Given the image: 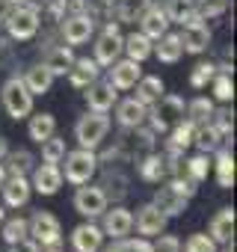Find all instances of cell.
I'll return each instance as SVG.
<instances>
[{
	"label": "cell",
	"instance_id": "6da1fadb",
	"mask_svg": "<svg viewBox=\"0 0 237 252\" xmlns=\"http://www.w3.org/2000/svg\"><path fill=\"white\" fill-rule=\"evenodd\" d=\"M196 196V184L184 175H175V178H169V184H163L157 193H154V205L160 208V214H166V217H178V214H184L187 211V205H190V199Z\"/></svg>",
	"mask_w": 237,
	"mask_h": 252
},
{
	"label": "cell",
	"instance_id": "7a4b0ae2",
	"mask_svg": "<svg viewBox=\"0 0 237 252\" xmlns=\"http://www.w3.org/2000/svg\"><path fill=\"white\" fill-rule=\"evenodd\" d=\"M39 6H33L30 0L27 3H15L9 12L0 15V27H6L9 39L15 42H30L36 33H39Z\"/></svg>",
	"mask_w": 237,
	"mask_h": 252
},
{
	"label": "cell",
	"instance_id": "3957f363",
	"mask_svg": "<svg viewBox=\"0 0 237 252\" xmlns=\"http://www.w3.org/2000/svg\"><path fill=\"white\" fill-rule=\"evenodd\" d=\"M62 163H65V166H59L62 169V181L80 187V184H89L95 178L101 160H98V155L92 149H77V152H65Z\"/></svg>",
	"mask_w": 237,
	"mask_h": 252
},
{
	"label": "cell",
	"instance_id": "277c9868",
	"mask_svg": "<svg viewBox=\"0 0 237 252\" xmlns=\"http://www.w3.org/2000/svg\"><path fill=\"white\" fill-rule=\"evenodd\" d=\"M110 134V116L107 113H98V110H89L86 116H80V122L74 125V137L80 143V149H98Z\"/></svg>",
	"mask_w": 237,
	"mask_h": 252
},
{
	"label": "cell",
	"instance_id": "5b68a950",
	"mask_svg": "<svg viewBox=\"0 0 237 252\" xmlns=\"http://www.w3.org/2000/svg\"><path fill=\"white\" fill-rule=\"evenodd\" d=\"M0 101H3V110L9 119H27L33 113V95L24 86V77H9L0 89Z\"/></svg>",
	"mask_w": 237,
	"mask_h": 252
},
{
	"label": "cell",
	"instance_id": "8992f818",
	"mask_svg": "<svg viewBox=\"0 0 237 252\" xmlns=\"http://www.w3.org/2000/svg\"><path fill=\"white\" fill-rule=\"evenodd\" d=\"M27 234L39 243V246H51V243H59L62 240V225L54 214L48 211H36L30 220H27Z\"/></svg>",
	"mask_w": 237,
	"mask_h": 252
},
{
	"label": "cell",
	"instance_id": "52a82bcc",
	"mask_svg": "<svg viewBox=\"0 0 237 252\" xmlns=\"http://www.w3.org/2000/svg\"><path fill=\"white\" fill-rule=\"evenodd\" d=\"M122 39L125 36H122V30H118V24L116 21H107L104 33L95 42V63L98 65H113L118 60V54H122Z\"/></svg>",
	"mask_w": 237,
	"mask_h": 252
},
{
	"label": "cell",
	"instance_id": "ba28073f",
	"mask_svg": "<svg viewBox=\"0 0 237 252\" xmlns=\"http://www.w3.org/2000/svg\"><path fill=\"white\" fill-rule=\"evenodd\" d=\"M74 211L80 214V217H86V220H95V217H101L104 211H107V196H104V190L101 187H86V184H80L77 187V193H74Z\"/></svg>",
	"mask_w": 237,
	"mask_h": 252
},
{
	"label": "cell",
	"instance_id": "9c48e42d",
	"mask_svg": "<svg viewBox=\"0 0 237 252\" xmlns=\"http://www.w3.org/2000/svg\"><path fill=\"white\" fill-rule=\"evenodd\" d=\"M101 217H104L101 231H104V237H110V240H116V237H128V234L134 231V214H131L128 208H122V205L107 208Z\"/></svg>",
	"mask_w": 237,
	"mask_h": 252
},
{
	"label": "cell",
	"instance_id": "30bf717a",
	"mask_svg": "<svg viewBox=\"0 0 237 252\" xmlns=\"http://www.w3.org/2000/svg\"><path fill=\"white\" fill-rule=\"evenodd\" d=\"M92 33H95V18L89 12H77V15L62 18V39L68 45H83V42H89Z\"/></svg>",
	"mask_w": 237,
	"mask_h": 252
},
{
	"label": "cell",
	"instance_id": "8fae6325",
	"mask_svg": "<svg viewBox=\"0 0 237 252\" xmlns=\"http://www.w3.org/2000/svg\"><path fill=\"white\" fill-rule=\"evenodd\" d=\"M166 222H169V217L160 214V208L154 202H146L134 217V225H137V231L143 237H157L160 231H166Z\"/></svg>",
	"mask_w": 237,
	"mask_h": 252
},
{
	"label": "cell",
	"instance_id": "7c38bea8",
	"mask_svg": "<svg viewBox=\"0 0 237 252\" xmlns=\"http://www.w3.org/2000/svg\"><path fill=\"white\" fill-rule=\"evenodd\" d=\"M116 101H118V89L110 80H95V83L86 86V104H89V110L110 113Z\"/></svg>",
	"mask_w": 237,
	"mask_h": 252
},
{
	"label": "cell",
	"instance_id": "4fadbf2b",
	"mask_svg": "<svg viewBox=\"0 0 237 252\" xmlns=\"http://www.w3.org/2000/svg\"><path fill=\"white\" fill-rule=\"evenodd\" d=\"M30 187L42 196H54L59 187H62V169L59 163H42V166H33V181Z\"/></svg>",
	"mask_w": 237,
	"mask_h": 252
},
{
	"label": "cell",
	"instance_id": "5bb4252c",
	"mask_svg": "<svg viewBox=\"0 0 237 252\" xmlns=\"http://www.w3.org/2000/svg\"><path fill=\"white\" fill-rule=\"evenodd\" d=\"M0 193H3V205L6 208H21V205L30 202L33 187H30L27 175H6V181L0 184Z\"/></svg>",
	"mask_w": 237,
	"mask_h": 252
},
{
	"label": "cell",
	"instance_id": "9a60e30c",
	"mask_svg": "<svg viewBox=\"0 0 237 252\" xmlns=\"http://www.w3.org/2000/svg\"><path fill=\"white\" fill-rule=\"evenodd\" d=\"M71 246L74 252H98L104 246V231L101 225L95 222H80L74 231H71Z\"/></svg>",
	"mask_w": 237,
	"mask_h": 252
},
{
	"label": "cell",
	"instance_id": "2e32d148",
	"mask_svg": "<svg viewBox=\"0 0 237 252\" xmlns=\"http://www.w3.org/2000/svg\"><path fill=\"white\" fill-rule=\"evenodd\" d=\"M107 68H110V83L116 89H134V83L143 77V68L137 60H116Z\"/></svg>",
	"mask_w": 237,
	"mask_h": 252
},
{
	"label": "cell",
	"instance_id": "e0dca14e",
	"mask_svg": "<svg viewBox=\"0 0 237 252\" xmlns=\"http://www.w3.org/2000/svg\"><path fill=\"white\" fill-rule=\"evenodd\" d=\"M116 122L122 125V128H140L146 125V116H148V107L140 104L137 98H125V101H116Z\"/></svg>",
	"mask_w": 237,
	"mask_h": 252
},
{
	"label": "cell",
	"instance_id": "ac0fdd59",
	"mask_svg": "<svg viewBox=\"0 0 237 252\" xmlns=\"http://www.w3.org/2000/svg\"><path fill=\"white\" fill-rule=\"evenodd\" d=\"M68 74V83L74 86V89H86L89 83H95L98 80V74H101V65L95 63V60H89V57H74V63H71V68L65 71Z\"/></svg>",
	"mask_w": 237,
	"mask_h": 252
},
{
	"label": "cell",
	"instance_id": "d6986e66",
	"mask_svg": "<svg viewBox=\"0 0 237 252\" xmlns=\"http://www.w3.org/2000/svg\"><path fill=\"white\" fill-rule=\"evenodd\" d=\"M181 36V45H184V54H205L207 45H210V30L205 21L199 24H184V33Z\"/></svg>",
	"mask_w": 237,
	"mask_h": 252
},
{
	"label": "cell",
	"instance_id": "ffe728a7",
	"mask_svg": "<svg viewBox=\"0 0 237 252\" xmlns=\"http://www.w3.org/2000/svg\"><path fill=\"white\" fill-rule=\"evenodd\" d=\"M210 169H213L216 184H219L222 190H231V187H234V155H231V149L219 146V149H216V158L210 160Z\"/></svg>",
	"mask_w": 237,
	"mask_h": 252
},
{
	"label": "cell",
	"instance_id": "44dd1931",
	"mask_svg": "<svg viewBox=\"0 0 237 252\" xmlns=\"http://www.w3.org/2000/svg\"><path fill=\"white\" fill-rule=\"evenodd\" d=\"M169 24H172V21L166 18L163 6H148V9L140 15V27H143L140 33H146L151 42H154V39H160V36L169 30Z\"/></svg>",
	"mask_w": 237,
	"mask_h": 252
},
{
	"label": "cell",
	"instance_id": "7402d4cb",
	"mask_svg": "<svg viewBox=\"0 0 237 252\" xmlns=\"http://www.w3.org/2000/svg\"><path fill=\"white\" fill-rule=\"evenodd\" d=\"M207 234H210L219 246L228 243V240H234V208H219V211L213 214V220H210Z\"/></svg>",
	"mask_w": 237,
	"mask_h": 252
},
{
	"label": "cell",
	"instance_id": "603a6c76",
	"mask_svg": "<svg viewBox=\"0 0 237 252\" xmlns=\"http://www.w3.org/2000/svg\"><path fill=\"white\" fill-rule=\"evenodd\" d=\"M157 45H154V57L160 60V63H166V65H172V63H178L181 60V54H184V45H181V36L178 33H163L160 39H154Z\"/></svg>",
	"mask_w": 237,
	"mask_h": 252
},
{
	"label": "cell",
	"instance_id": "cb8c5ba5",
	"mask_svg": "<svg viewBox=\"0 0 237 252\" xmlns=\"http://www.w3.org/2000/svg\"><path fill=\"white\" fill-rule=\"evenodd\" d=\"M71 63H74V54H71V45H59V48H48V54H45V68L54 74V77H59V74H65L68 68H71Z\"/></svg>",
	"mask_w": 237,
	"mask_h": 252
},
{
	"label": "cell",
	"instance_id": "d4e9b609",
	"mask_svg": "<svg viewBox=\"0 0 237 252\" xmlns=\"http://www.w3.org/2000/svg\"><path fill=\"white\" fill-rule=\"evenodd\" d=\"M134 89H137V95H134V98H137L140 104H146V107H151V104L166 92L163 80H160V77H154V74H143V77L134 83Z\"/></svg>",
	"mask_w": 237,
	"mask_h": 252
},
{
	"label": "cell",
	"instance_id": "484cf974",
	"mask_svg": "<svg viewBox=\"0 0 237 252\" xmlns=\"http://www.w3.org/2000/svg\"><path fill=\"white\" fill-rule=\"evenodd\" d=\"M193 131H196V125H193L190 119L175 122V128H172V134H169V143H166V152H178V155H184V152L193 146Z\"/></svg>",
	"mask_w": 237,
	"mask_h": 252
},
{
	"label": "cell",
	"instance_id": "4316f807",
	"mask_svg": "<svg viewBox=\"0 0 237 252\" xmlns=\"http://www.w3.org/2000/svg\"><path fill=\"white\" fill-rule=\"evenodd\" d=\"M193 146H196L199 152L210 155V152H216L219 146H225V140L219 137V131L213 128L210 122H205V125H196V131H193Z\"/></svg>",
	"mask_w": 237,
	"mask_h": 252
},
{
	"label": "cell",
	"instance_id": "83f0119b",
	"mask_svg": "<svg viewBox=\"0 0 237 252\" xmlns=\"http://www.w3.org/2000/svg\"><path fill=\"white\" fill-rule=\"evenodd\" d=\"M122 51L128 54V60L143 63V60H148V57H151L154 45H151V39H148L146 33H131V36H125V39H122Z\"/></svg>",
	"mask_w": 237,
	"mask_h": 252
},
{
	"label": "cell",
	"instance_id": "f1b7e54d",
	"mask_svg": "<svg viewBox=\"0 0 237 252\" xmlns=\"http://www.w3.org/2000/svg\"><path fill=\"white\" fill-rule=\"evenodd\" d=\"M137 166H140V178H143V181H148V184H160L163 178H169L163 155H146Z\"/></svg>",
	"mask_w": 237,
	"mask_h": 252
},
{
	"label": "cell",
	"instance_id": "f546056e",
	"mask_svg": "<svg viewBox=\"0 0 237 252\" xmlns=\"http://www.w3.org/2000/svg\"><path fill=\"white\" fill-rule=\"evenodd\" d=\"M24 86L30 89V95H45V92H51V86H54V74L39 63V65L27 68V74H24Z\"/></svg>",
	"mask_w": 237,
	"mask_h": 252
},
{
	"label": "cell",
	"instance_id": "4dcf8cb0",
	"mask_svg": "<svg viewBox=\"0 0 237 252\" xmlns=\"http://www.w3.org/2000/svg\"><path fill=\"white\" fill-rule=\"evenodd\" d=\"M27 134H30L33 143H42L51 134H57V119H54V113H36V116H30Z\"/></svg>",
	"mask_w": 237,
	"mask_h": 252
},
{
	"label": "cell",
	"instance_id": "1f68e13d",
	"mask_svg": "<svg viewBox=\"0 0 237 252\" xmlns=\"http://www.w3.org/2000/svg\"><path fill=\"white\" fill-rule=\"evenodd\" d=\"M6 175H27V172H33V166H36V158L30 155V152H6Z\"/></svg>",
	"mask_w": 237,
	"mask_h": 252
},
{
	"label": "cell",
	"instance_id": "d6a6232c",
	"mask_svg": "<svg viewBox=\"0 0 237 252\" xmlns=\"http://www.w3.org/2000/svg\"><path fill=\"white\" fill-rule=\"evenodd\" d=\"M98 252H154L148 237H116L110 246H101Z\"/></svg>",
	"mask_w": 237,
	"mask_h": 252
},
{
	"label": "cell",
	"instance_id": "836d02e7",
	"mask_svg": "<svg viewBox=\"0 0 237 252\" xmlns=\"http://www.w3.org/2000/svg\"><path fill=\"white\" fill-rule=\"evenodd\" d=\"M101 190H104L107 202H110V199H113V202H122V199L128 196V178H125L122 172H107L104 181H101Z\"/></svg>",
	"mask_w": 237,
	"mask_h": 252
},
{
	"label": "cell",
	"instance_id": "e575fe53",
	"mask_svg": "<svg viewBox=\"0 0 237 252\" xmlns=\"http://www.w3.org/2000/svg\"><path fill=\"white\" fill-rule=\"evenodd\" d=\"M184 172H187V178H190L193 184H202V181L207 178V172H210V155L199 152L196 158L184 160Z\"/></svg>",
	"mask_w": 237,
	"mask_h": 252
},
{
	"label": "cell",
	"instance_id": "d590c367",
	"mask_svg": "<svg viewBox=\"0 0 237 252\" xmlns=\"http://www.w3.org/2000/svg\"><path fill=\"white\" fill-rule=\"evenodd\" d=\"M184 110H187V119H190L193 125H205V122H210L213 101H210V98H205V95H199V98H193Z\"/></svg>",
	"mask_w": 237,
	"mask_h": 252
},
{
	"label": "cell",
	"instance_id": "8d00e7d4",
	"mask_svg": "<svg viewBox=\"0 0 237 252\" xmlns=\"http://www.w3.org/2000/svg\"><path fill=\"white\" fill-rule=\"evenodd\" d=\"M39 146H42V160L45 163H62V158H65V140H59V137L51 134Z\"/></svg>",
	"mask_w": 237,
	"mask_h": 252
},
{
	"label": "cell",
	"instance_id": "74e56055",
	"mask_svg": "<svg viewBox=\"0 0 237 252\" xmlns=\"http://www.w3.org/2000/svg\"><path fill=\"white\" fill-rule=\"evenodd\" d=\"M0 237H3L6 243H15V240H21V237H30V234H27V220H24V217L3 220V225H0Z\"/></svg>",
	"mask_w": 237,
	"mask_h": 252
},
{
	"label": "cell",
	"instance_id": "f35d334b",
	"mask_svg": "<svg viewBox=\"0 0 237 252\" xmlns=\"http://www.w3.org/2000/svg\"><path fill=\"white\" fill-rule=\"evenodd\" d=\"M210 125L219 131L222 140H231V134H234V110H216V107H213V113H210Z\"/></svg>",
	"mask_w": 237,
	"mask_h": 252
},
{
	"label": "cell",
	"instance_id": "ab89813d",
	"mask_svg": "<svg viewBox=\"0 0 237 252\" xmlns=\"http://www.w3.org/2000/svg\"><path fill=\"white\" fill-rule=\"evenodd\" d=\"M210 83H213V98H216L219 104H228V101L234 98V80H231V74L216 71Z\"/></svg>",
	"mask_w": 237,
	"mask_h": 252
},
{
	"label": "cell",
	"instance_id": "60d3db41",
	"mask_svg": "<svg viewBox=\"0 0 237 252\" xmlns=\"http://www.w3.org/2000/svg\"><path fill=\"white\" fill-rule=\"evenodd\" d=\"M163 12H166V18H169V21L181 24L187 15H193V12H196V3H193V0H166Z\"/></svg>",
	"mask_w": 237,
	"mask_h": 252
},
{
	"label": "cell",
	"instance_id": "b9f144b4",
	"mask_svg": "<svg viewBox=\"0 0 237 252\" xmlns=\"http://www.w3.org/2000/svg\"><path fill=\"white\" fill-rule=\"evenodd\" d=\"M184 252H219V243H216L210 234H202V231H196V234H190V237H187V243H184Z\"/></svg>",
	"mask_w": 237,
	"mask_h": 252
},
{
	"label": "cell",
	"instance_id": "7bdbcfd3",
	"mask_svg": "<svg viewBox=\"0 0 237 252\" xmlns=\"http://www.w3.org/2000/svg\"><path fill=\"white\" fill-rule=\"evenodd\" d=\"M148 9V3L146 0H122L118 3V21H140V15Z\"/></svg>",
	"mask_w": 237,
	"mask_h": 252
},
{
	"label": "cell",
	"instance_id": "ee69618b",
	"mask_svg": "<svg viewBox=\"0 0 237 252\" xmlns=\"http://www.w3.org/2000/svg\"><path fill=\"white\" fill-rule=\"evenodd\" d=\"M196 3V12L207 21V18H219V15H225V9H228V0H193Z\"/></svg>",
	"mask_w": 237,
	"mask_h": 252
},
{
	"label": "cell",
	"instance_id": "f6af8a7d",
	"mask_svg": "<svg viewBox=\"0 0 237 252\" xmlns=\"http://www.w3.org/2000/svg\"><path fill=\"white\" fill-rule=\"evenodd\" d=\"M213 74H216V65H213V63H199V65L193 68V74H190V86H193V89H205V86L213 80Z\"/></svg>",
	"mask_w": 237,
	"mask_h": 252
},
{
	"label": "cell",
	"instance_id": "bcb514c9",
	"mask_svg": "<svg viewBox=\"0 0 237 252\" xmlns=\"http://www.w3.org/2000/svg\"><path fill=\"white\" fill-rule=\"evenodd\" d=\"M151 249H154V252H181V240H178L175 234L160 231V234H157V240L151 243Z\"/></svg>",
	"mask_w": 237,
	"mask_h": 252
},
{
	"label": "cell",
	"instance_id": "7dc6e473",
	"mask_svg": "<svg viewBox=\"0 0 237 252\" xmlns=\"http://www.w3.org/2000/svg\"><path fill=\"white\" fill-rule=\"evenodd\" d=\"M62 9V15H77V12H89V0H54Z\"/></svg>",
	"mask_w": 237,
	"mask_h": 252
},
{
	"label": "cell",
	"instance_id": "c3c4849f",
	"mask_svg": "<svg viewBox=\"0 0 237 252\" xmlns=\"http://www.w3.org/2000/svg\"><path fill=\"white\" fill-rule=\"evenodd\" d=\"M42 246L33 240V237H21V240H15V243H9V252H39Z\"/></svg>",
	"mask_w": 237,
	"mask_h": 252
},
{
	"label": "cell",
	"instance_id": "681fc988",
	"mask_svg": "<svg viewBox=\"0 0 237 252\" xmlns=\"http://www.w3.org/2000/svg\"><path fill=\"white\" fill-rule=\"evenodd\" d=\"M9 63H12V45L6 39H0V68L9 65Z\"/></svg>",
	"mask_w": 237,
	"mask_h": 252
},
{
	"label": "cell",
	"instance_id": "f907efd6",
	"mask_svg": "<svg viewBox=\"0 0 237 252\" xmlns=\"http://www.w3.org/2000/svg\"><path fill=\"white\" fill-rule=\"evenodd\" d=\"M6 152H9V143H6V137H0V160L6 158Z\"/></svg>",
	"mask_w": 237,
	"mask_h": 252
},
{
	"label": "cell",
	"instance_id": "816d5d0a",
	"mask_svg": "<svg viewBox=\"0 0 237 252\" xmlns=\"http://www.w3.org/2000/svg\"><path fill=\"white\" fill-rule=\"evenodd\" d=\"M39 252H62V246L59 243H51V246H42Z\"/></svg>",
	"mask_w": 237,
	"mask_h": 252
},
{
	"label": "cell",
	"instance_id": "f5cc1de1",
	"mask_svg": "<svg viewBox=\"0 0 237 252\" xmlns=\"http://www.w3.org/2000/svg\"><path fill=\"white\" fill-rule=\"evenodd\" d=\"M222 252H234V240H228V243H222Z\"/></svg>",
	"mask_w": 237,
	"mask_h": 252
},
{
	"label": "cell",
	"instance_id": "db71d44e",
	"mask_svg": "<svg viewBox=\"0 0 237 252\" xmlns=\"http://www.w3.org/2000/svg\"><path fill=\"white\" fill-rule=\"evenodd\" d=\"M6 181V169H3V160H0V184Z\"/></svg>",
	"mask_w": 237,
	"mask_h": 252
},
{
	"label": "cell",
	"instance_id": "11a10c76",
	"mask_svg": "<svg viewBox=\"0 0 237 252\" xmlns=\"http://www.w3.org/2000/svg\"><path fill=\"white\" fill-rule=\"evenodd\" d=\"M6 220V211H3V205H0V222H3Z\"/></svg>",
	"mask_w": 237,
	"mask_h": 252
},
{
	"label": "cell",
	"instance_id": "9f6ffc18",
	"mask_svg": "<svg viewBox=\"0 0 237 252\" xmlns=\"http://www.w3.org/2000/svg\"><path fill=\"white\" fill-rule=\"evenodd\" d=\"M146 3H148V6H160V0H146Z\"/></svg>",
	"mask_w": 237,
	"mask_h": 252
},
{
	"label": "cell",
	"instance_id": "6f0895ef",
	"mask_svg": "<svg viewBox=\"0 0 237 252\" xmlns=\"http://www.w3.org/2000/svg\"><path fill=\"white\" fill-rule=\"evenodd\" d=\"M9 3H12V6H15V3H27V0H9Z\"/></svg>",
	"mask_w": 237,
	"mask_h": 252
}]
</instances>
